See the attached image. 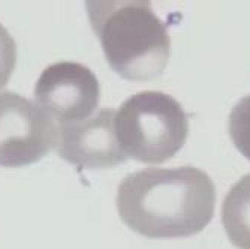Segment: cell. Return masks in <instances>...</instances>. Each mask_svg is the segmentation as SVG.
<instances>
[{
  "mask_svg": "<svg viewBox=\"0 0 250 249\" xmlns=\"http://www.w3.org/2000/svg\"><path fill=\"white\" fill-rule=\"evenodd\" d=\"M116 206L120 219L135 233L148 239H183L211 222L216 188L196 167H151L122 180Z\"/></svg>",
  "mask_w": 250,
  "mask_h": 249,
  "instance_id": "1",
  "label": "cell"
},
{
  "mask_svg": "<svg viewBox=\"0 0 250 249\" xmlns=\"http://www.w3.org/2000/svg\"><path fill=\"white\" fill-rule=\"evenodd\" d=\"M88 21L109 68L141 83L161 77L169 62L171 38L165 23L144 0H90Z\"/></svg>",
  "mask_w": 250,
  "mask_h": 249,
  "instance_id": "2",
  "label": "cell"
},
{
  "mask_svg": "<svg viewBox=\"0 0 250 249\" xmlns=\"http://www.w3.org/2000/svg\"><path fill=\"white\" fill-rule=\"evenodd\" d=\"M116 132L127 156L143 164H162L185 146L189 119L171 95L146 90L116 110Z\"/></svg>",
  "mask_w": 250,
  "mask_h": 249,
  "instance_id": "3",
  "label": "cell"
},
{
  "mask_svg": "<svg viewBox=\"0 0 250 249\" xmlns=\"http://www.w3.org/2000/svg\"><path fill=\"white\" fill-rule=\"evenodd\" d=\"M59 126L38 104L14 92L0 93V165L26 167L57 144Z\"/></svg>",
  "mask_w": 250,
  "mask_h": 249,
  "instance_id": "4",
  "label": "cell"
},
{
  "mask_svg": "<svg viewBox=\"0 0 250 249\" xmlns=\"http://www.w3.org/2000/svg\"><path fill=\"white\" fill-rule=\"evenodd\" d=\"M101 98V86L90 68L77 62L47 66L35 86L39 107L60 125L77 123L93 116Z\"/></svg>",
  "mask_w": 250,
  "mask_h": 249,
  "instance_id": "5",
  "label": "cell"
},
{
  "mask_svg": "<svg viewBox=\"0 0 250 249\" xmlns=\"http://www.w3.org/2000/svg\"><path fill=\"white\" fill-rule=\"evenodd\" d=\"M57 155L69 164L104 170L127 161L116 132V110L102 108L77 123L59 125Z\"/></svg>",
  "mask_w": 250,
  "mask_h": 249,
  "instance_id": "6",
  "label": "cell"
},
{
  "mask_svg": "<svg viewBox=\"0 0 250 249\" xmlns=\"http://www.w3.org/2000/svg\"><path fill=\"white\" fill-rule=\"evenodd\" d=\"M222 224L234 246L250 249V173L226 194L222 204Z\"/></svg>",
  "mask_w": 250,
  "mask_h": 249,
  "instance_id": "7",
  "label": "cell"
},
{
  "mask_svg": "<svg viewBox=\"0 0 250 249\" xmlns=\"http://www.w3.org/2000/svg\"><path fill=\"white\" fill-rule=\"evenodd\" d=\"M229 137L238 152L250 161V93L243 96L231 110Z\"/></svg>",
  "mask_w": 250,
  "mask_h": 249,
  "instance_id": "8",
  "label": "cell"
},
{
  "mask_svg": "<svg viewBox=\"0 0 250 249\" xmlns=\"http://www.w3.org/2000/svg\"><path fill=\"white\" fill-rule=\"evenodd\" d=\"M17 63V44L11 33L0 24V90H2Z\"/></svg>",
  "mask_w": 250,
  "mask_h": 249,
  "instance_id": "9",
  "label": "cell"
}]
</instances>
